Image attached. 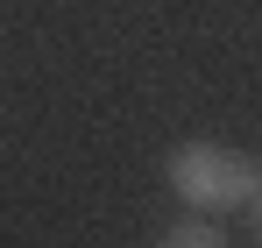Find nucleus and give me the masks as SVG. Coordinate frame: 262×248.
I'll list each match as a JSON object with an SVG mask.
<instances>
[{"mask_svg": "<svg viewBox=\"0 0 262 248\" xmlns=\"http://www.w3.org/2000/svg\"><path fill=\"white\" fill-rule=\"evenodd\" d=\"M241 213H248V234L262 241V177H255V192H248V206H241Z\"/></svg>", "mask_w": 262, "mask_h": 248, "instance_id": "obj_3", "label": "nucleus"}, {"mask_svg": "<svg viewBox=\"0 0 262 248\" xmlns=\"http://www.w3.org/2000/svg\"><path fill=\"white\" fill-rule=\"evenodd\" d=\"M163 177L184 199V213H241L262 170L241 149H227V142H177L163 156Z\"/></svg>", "mask_w": 262, "mask_h": 248, "instance_id": "obj_1", "label": "nucleus"}, {"mask_svg": "<svg viewBox=\"0 0 262 248\" xmlns=\"http://www.w3.org/2000/svg\"><path fill=\"white\" fill-rule=\"evenodd\" d=\"M156 248H227V227H213V213H184L177 227H163Z\"/></svg>", "mask_w": 262, "mask_h": 248, "instance_id": "obj_2", "label": "nucleus"}]
</instances>
